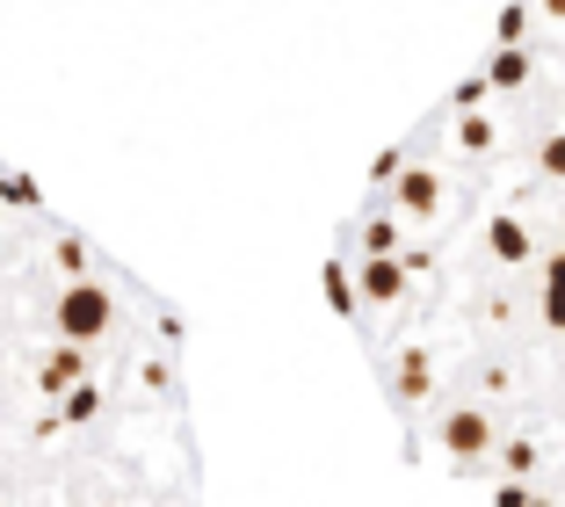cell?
<instances>
[{
	"label": "cell",
	"mask_w": 565,
	"mask_h": 507,
	"mask_svg": "<svg viewBox=\"0 0 565 507\" xmlns=\"http://www.w3.org/2000/svg\"><path fill=\"white\" fill-rule=\"evenodd\" d=\"M109 319H117L109 291H95L87 276H73L66 297H58V334H66V341H102V334H109Z\"/></svg>",
	"instance_id": "obj_1"
},
{
	"label": "cell",
	"mask_w": 565,
	"mask_h": 507,
	"mask_svg": "<svg viewBox=\"0 0 565 507\" xmlns=\"http://www.w3.org/2000/svg\"><path fill=\"white\" fill-rule=\"evenodd\" d=\"M363 297L370 305H399L406 297V262L399 254H370L363 262Z\"/></svg>",
	"instance_id": "obj_2"
},
{
	"label": "cell",
	"mask_w": 565,
	"mask_h": 507,
	"mask_svg": "<svg viewBox=\"0 0 565 507\" xmlns=\"http://www.w3.org/2000/svg\"><path fill=\"white\" fill-rule=\"evenodd\" d=\"M435 203H443V181H435L428 167H399V211L435 218Z\"/></svg>",
	"instance_id": "obj_3"
},
{
	"label": "cell",
	"mask_w": 565,
	"mask_h": 507,
	"mask_svg": "<svg viewBox=\"0 0 565 507\" xmlns=\"http://www.w3.org/2000/svg\"><path fill=\"white\" fill-rule=\"evenodd\" d=\"M443 442H449V450H457V457H479V450H486V442H493V427H486V413H449V421H443Z\"/></svg>",
	"instance_id": "obj_4"
},
{
	"label": "cell",
	"mask_w": 565,
	"mask_h": 507,
	"mask_svg": "<svg viewBox=\"0 0 565 507\" xmlns=\"http://www.w3.org/2000/svg\"><path fill=\"white\" fill-rule=\"evenodd\" d=\"M486 246H493L508 268L530 262V232H522V218H493V225H486Z\"/></svg>",
	"instance_id": "obj_5"
},
{
	"label": "cell",
	"mask_w": 565,
	"mask_h": 507,
	"mask_svg": "<svg viewBox=\"0 0 565 507\" xmlns=\"http://www.w3.org/2000/svg\"><path fill=\"white\" fill-rule=\"evenodd\" d=\"M73 348H81V341H73ZM73 348H58V356H51L44 370H36V377H44V392H58V399H66L73 384H81V356H73Z\"/></svg>",
	"instance_id": "obj_6"
},
{
	"label": "cell",
	"mask_w": 565,
	"mask_h": 507,
	"mask_svg": "<svg viewBox=\"0 0 565 507\" xmlns=\"http://www.w3.org/2000/svg\"><path fill=\"white\" fill-rule=\"evenodd\" d=\"M486 81H493V87H522V81H530V59H522V44H500L493 66H486Z\"/></svg>",
	"instance_id": "obj_7"
},
{
	"label": "cell",
	"mask_w": 565,
	"mask_h": 507,
	"mask_svg": "<svg viewBox=\"0 0 565 507\" xmlns=\"http://www.w3.org/2000/svg\"><path fill=\"white\" fill-rule=\"evenodd\" d=\"M544 319H551V327H565V254L544 268Z\"/></svg>",
	"instance_id": "obj_8"
},
{
	"label": "cell",
	"mask_w": 565,
	"mask_h": 507,
	"mask_svg": "<svg viewBox=\"0 0 565 507\" xmlns=\"http://www.w3.org/2000/svg\"><path fill=\"white\" fill-rule=\"evenodd\" d=\"M327 305L333 311H355V283H349V268H341V262H327Z\"/></svg>",
	"instance_id": "obj_9"
},
{
	"label": "cell",
	"mask_w": 565,
	"mask_h": 507,
	"mask_svg": "<svg viewBox=\"0 0 565 507\" xmlns=\"http://www.w3.org/2000/svg\"><path fill=\"white\" fill-rule=\"evenodd\" d=\"M95 406H102L95 384H73V392H66V421H95Z\"/></svg>",
	"instance_id": "obj_10"
},
{
	"label": "cell",
	"mask_w": 565,
	"mask_h": 507,
	"mask_svg": "<svg viewBox=\"0 0 565 507\" xmlns=\"http://www.w3.org/2000/svg\"><path fill=\"white\" fill-rule=\"evenodd\" d=\"M0 203H15V211H36V181L8 175V181H0Z\"/></svg>",
	"instance_id": "obj_11"
},
{
	"label": "cell",
	"mask_w": 565,
	"mask_h": 507,
	"mask_svg": "<svg viewBox=\"0 0 565 507\" xmlns=\"http://www.w3.org/2000/svg\"><path fill=\"white\" fill-rule=\"evenodd\" d=\"M420 392H428V362L406 356V370H399V399H420Z\"/></svg>",
	"instance_id": "obj_12"
},
{
	"label": "cell",
	"mask_w": 565,
	"mask_h": 507,
	"mask_svg": "<svg viewBox=\"0 0 565 507\" xmlns=\"http://www.w3.org/2000/svg\"><path fill=\"white\" fill-rule=\"evenodd\" d=\"M363 246H370V254H392V246H399V232H392V218H370Z\"/></svg>",
	"instance_id": "obj_13"
},
{
	"label": "cell",
	"mask_w": 565,
	"mask_h": 507,
	"mask_svg": "<svg viewBox=\"0 0 565 507\" xmlns=\"http://www.w3.org/2000/svg\"><path fill=\"white\" fill-rule=\"evenodd\" d=\"M522 30H530V8H500V44H522Z\"/></svg>",
	"instance_id": "obj_14"
},
{
	"label": "cell",
	"mask_w": 565,
	"mask_h": 507,
	"mask_svg": "<svg viewBox=\"0 0 565 507\" xmlns=\"http://www.w3.org/2000/svg\"><path fill=\"white\" fill-rule=\"evenodd\" d=\"M465 146H471V152L493 146V124H486V116H465Z\"/></svg>",
	"instance_id": "obj_15"
},
{
	"label": "cell",
	"mask_w": 565,
	"mask_h": 507,
	"mask_svg": "<svg viewBox=\"0 0 565 507\" xmlns=\"http://www.w3.org/2000/svg\"><path fill=\"white\" fill-rule=\"evenodd\" d=\"M486 95H493V81H486V73H479V81H465V87H457V109H479Z\"/></svg>",
	"instance_id": "obj_16"
},
{
	"label": "cell",
	"mask_w": 565,
	"mask_h": 507,
	"mask_svg": "<svg viewBox=\"0 0 565 507\" xmlns=\"http://www.w3.org/2000/svg\"><path fill=\"white\" fill-rule=\"evenodd\" d=\"M58 268H66V276H81V268H87V246L66 240V246H58Z\"/></svg>",
	"instance_id": "obj_17"
},
{
	"label": "cell",
	"mask_w": 565,
	"mask_h": 507,
	"mask_svg": "<svg viewBox=\"0 0 565 507\" xmlns=\"http://www.w3.org/2000/svg\"><path fill=\"white\" fill-rule=\"evenodd\" d=\"M544 175L565 181V138H551V146H544Z\"/></svg>",
	"instance_id": "obj_18"
},
{
	"label": "cell",
	"mask_w": 565,
	"mask_h": 507,
	"mask_svg": "<svg viewBox=\"0 0 565 507\" xmlns=\"http://www.w3.org/2000/svg\"><path fill=\"white\" fill-rule=\"evenodd\" d=\"M551 15H565V0H551Z\"/></svg>",
	"instance_id": "obj_19"
}]
</instances>
